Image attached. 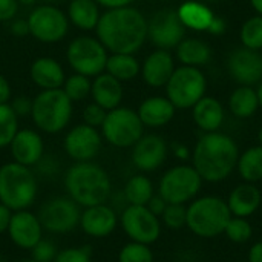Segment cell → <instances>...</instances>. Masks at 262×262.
Masks as SVG:
<instances>
[{
  "label": "cell",
  "instance_id": "cell-14",
  "mask_svg": "<svg viewBox=\"0 0 262 262\" xmlns=\"http://www.w3.org/2000/svg\"><path fill=\"white\" fill-rule=\"evenodd\" d=\"M103 141L101 132L97 127L81 123L69 129L64 135L63 149L74 163H84L92 161L100 154Z\"/></svg>",
  "mask_w": 262,
  "mask_h": 262
},
{
  "label": "cell",
  "instance_id": "cell-19",
  "mask_svg": "<svg viewBox=\"0 0 262 262\" xmlns=\"http://www.w3.org/2000/svg\"><path fill=\"white\" fill-rule=\"evenodd\" d=\"M229 72L243 86H252L262 80V55L249 48L235 49L227 61Z\"/></svg>",
  "mask_w": 262,
  "mask_h": 262
},
{
  "label": "cell",
  "instance_id": "cell-47",
  "mask_svg": "<svg viewBox=\"0 0 262 262\" xmlns=\"http://www.w3.org/2000/svg\"><path fill=\"white\" fill-rule=\"evenodd\" d=\"M146 207L154 213V215H157L158 218L163 215V212L166 210V207H167V203L157 193V195H154L152 198H150V201L146 204Z\"/></svg>",
  "mask_w": 262,
  "mask_h": 262
},
{
  "label": "cell",
  "instance_id": "cell-58",
  "mask_svg": "<svg viewBox=\"0 0 262 262\" xmlns=\"http://www.w3.org/2000/svg\"><path fill=\"white\" fill-rule=\"evenodd\" d=\"M41 2H45V3H58V2H61V0H41Z\"/></svg>",
  "mask_w": 262,
  "mask_h": 262
},
{
  "label": "cell",
  "instance_id": "cell-24",
  "mask_svg": "<svg viewBox=\"0 0 262 262\" xmlns=\"http://www.w3.org/2000/svg\"><path fill=\"white\" fill-rule=\"evenodd\" d=\"M124 95V89L120 80L114 78L107 72H101L94 77L91 86V97L92 101L101 106L104 111H112L120 106Z\"/></svg>",
  "mask_w": 262,
  "mask_h": 262
},
{
  "label": "cell",
  "instance_id": "cell-57",
  "mask_svg": "<svg viewBox=\"0 0 262 262\" xmlns=\"http://www.w3.org/2000/svg\"><path fill=\"white\" fill-rule=\"evenodd\" d=\"M258 141H259V146H262V127L259 129V132H258Z\"/></svg>",
  "mask_w": 262,
  "mask_h": 262
},
{
  "label": "cell",
  "instance_id": "cell-35",
  "mask_svg": "<svg viewBox=\"0 0 262 262\" xmlns=\"http://www.w3.org/2000/svg\"><path fill=\"white\" fill-rule=\"evenodd\" d=\"M91 86H92V81L89 77L81 75V74H72L71 77L64 80V84L61 89L72 103H77V101L84 100L88 95H91Z\"/></svg>",
  "mask_w": 262,
  "mask_h": 262
},
{
  "label": "cell",
  "instance_id": "cell-29",
  "mask_svg": "<svg viewBox=\"0 0 262 262\" xmlns=\"http://www.w3.org/2000/svg\"><path fill=\"white\" fill-rule=\"evenodd\" d=\"M121 192H123L127 204L146 206L150 201V198L155 195V187H154V183L150 181V178L141 172V173L132 175L126 181Z\"/></svg>",
  "mask_w": 262,
  "mask_h": 262
},
{
  "label": "cell",
  "instance_id": "cell-9",
  "mask_svg": "<svg viewBox=\"0 0 262 262\" xmlns=\"http://www.w3.org/2000/svg\"><path fill=\"white\" fill-rule=\"evenodd\" d=\"M107 57L109 54L103 43L97 37L89 35L75 37L66 49V60L72 71L89 78L104 72Z\"/></svg>",
  "mask_w": 262,
  "mask_h": 262
},
{
  "label": "cell",
  "instance_id": "cell-1",
  "mask_svg": "<svg viewBox=\"0 0 262 262\" xmlns=\"http://www.w3.org/2000/svg\"><path fill=\"white\" fill-rule=\"evenodd\" d=\"M95 32L107 52L135 54L147 40V20L134 6L106 9Z\"/></svg>",
  "mask_w": 262,
  "mask_h": 262
},
{
  "label": "cell",
  "instance_id": "cell-48",
  "mask_svg": "<svg viewBox=\"0 0 262 262\" xmlns=\"http://www.w3.org/2000/svg\"><path fill=\"white\" fill-rule=\"evenodd\" d=\"M11 216H12V210H9L6 206H3L0 203V235H3V233L8 232Z\"/></svg>",
  "mask_w": 262,
  "mask_h": 262
},
{
  "label": "cell",
  "instance_id": "cell-17",
  "mask_svg": "<svg viewBox=\"0 0 262 262\" xmlns=\"http://www.w3.org/2000/svg\"><path fill=\"white\" fill-rule=\"evenodd\" d=\"M6 233L17 249L29 252L43 238L45 230L37 213L31 212L29 209H25L12 212Z\"/></svg>",
  "mask_w": 262,
  "mask_h": 262
},
{
  "label": "cell",
  "instance_id": "cell-20",
  "mask_svg": "<svg viewBox=\"0 0 262 262\" xmlns=\"http://www.w3.org/2000/svg\"><path fill=\"white\" fill-rule=\"evenodd\" d=\"M9 152L12 161L26 167H34L45 155V141L38 130L29 127L18 129L9 144Z\"/></svg>",
  "mask_w": 262,
  "mask_h": 262
},
{
  "label": "cell",
  "instance_id": "cell-33",
  "mask_svg": "<svg viewBox=\"0 0 262 262\" xmlns=\"http://www.w3.org/2000/svg\"><path fill=\"white\" fill-rule=\"evenodd\" d=\"M229 107L232 114L238 118H249L255 115L259 107L256 91L252 86H239L230 95Z\"/></svg>",
  "mask_w": 262,
  "mask_h": 262
},
{
  "label": "cell",
  "instance_id": "cell-2",
  "mask_svg": "<svg viewBox=\"0 0 262 262\" xmlns=\"http://www.w3.org/2000/svg\"><path fill=\"white\" fill-rule=\"evenodd\" d=\"M190 158L203 181L221 183L236 169L239 149L232 137L221 132H207L198 140Z\"/></svg>",
  "mask_w": 262,
  "mask_h": 262
},
{
  "label": "cell",
  "instance_id": "cell-3",
  "mask_svg": "<svg viewBox=\"0 0 262 262\" xmlns=\"http://www.w3.org/2000/svg\"><path fill=\"white\" fill-rule=\"evenodd\" d=\"M66 195L81 209L109 203L112 181L109 173L94 161L74 163L63 175Z\"/></svg>",
  "mask_w": 262,
  "mask_h": 262
},
{
  "label": "cell",
  "instance_id": "cell-61",
  "mask_svg": "<svg viewBox=\"0 0 262 262\" xmlns=\"http://www.w3.org/2000/svg\"><path fill=\"white\" fill-rule=\"evenodd\" d=\"M0 262H6V261H5V259H0Z\"/></svg>",
  "mask_w": 262,
  "mask_h": 262
},
{
  "label": "cell",
  "instance_id": "cell-28",
  "mask_svg": "<svg viewBox=\"0 0 262 262\" xmlns=\"http://www.w3.org/2000/svg\"><path fill=\"white\" fill-rule=\"evenodd\" d=\"M178 17L186 28L193 31H209L215 15L213 12L201 2H186L178 8Z\"/></svg>",
  "mask_w": 262,
  "mask_h": 262
},
{
  "label": "cell",
  "instance_id": "cell-38",
  "mask_svg": "<svg viewBox=\"0 0 262 262\" xmlns=\"http://www.w3.org/2000/svg\"><path fill=\"white\" fill-rule=\"evenodd\" d=\"M241 41L244 48L253 51L262 49V15H255L243 25Z\"/></svg>",
  "mask_w": 262,
  "mask_h": 262
},
{
  "label": "cell",
  "instance_id": "cell-45",
  "mask_svg": "<svg viewBox=\"0 0 262 262\" xmlns=\"http://www.w3.org/2000/svg\"><path fill=\"white\" fill-rule=\"evenodd\" d=\"M18 0H0V21H11L18 12Z\"/></svg>",
  "mask_w": 262,
  "mask_h": 262
},
{
  "label": "cell",
  "instance_id": "cell-10",
  "mask_svg": "<svg viewBox=\"0 0 262 262\" xmlns=\"http://www.w3.org/2000/svg\"><path fill=\"white\" fill-rule=\"evenodd\" d=\"M167 98L177 109L193 107L206 92V77L198 68H177L166 84Z\"/></svg>",
  "mask_w": 262,
  "mask_h": 262
},
{
  "label": "cell",
  "instance_id": "cell-56",
  "mask_svg": "<svg viewBox=\"0 0 262 262\" xmlns=\"http://www.w3.org/2000/svg\"><path fill=\"white\" fill-rule=\"evenodd\" d=\"M256 95H258V101H259V106L262 107V81L259 83V88L256 89Z\"/></svg>",
  "mask_w": 262,
  "mask_h": 262
},
{
  "label": "cell",
  "instance_id": "cell-30",
  "mask_svg": "<svg viewBox=\"0 0 262 262\" xmlns=\"http://www.w3.org/2000/svg\"><path fill=\"white\" fill-rule=\"evenodd\" d=\"M177 57L183 63V66H203L209 63L212 57L210 46L198 38H184L177 46Z\"/></svg>",
  "mask_w": 262,
  "mask_h": 262
},
{
  "label": "cell",
  "instance_id": "cell-22",
  "mask_svg": "<svg viewBox=\"0 0 262 262\" xmlns=\"http://www.w3.org/2000/svg\"><path fill=\"white\" fill-rule=\"evenodd\" d=\"M175 71L173 58L169 51L157 49L149 54L141 66L143 80L152 88L166 86Z\"/></svg>",
  "mask_w": 262,
  "mask_h": 262
},
{
  "label": "cell",
  "instance_id": "cell-40",
  "mask_svg": "<svg viewBox=\"0 0 262 262\" xmlns=\"http://www.w3.org/2000/svg\"><path fill=\"white\" fill-rule=\"evenodd\" d=\"M54 262H92V250L89 246L66 247L58 250Z\"/></svg>",
  "mask_w": 262,
  "mask_h": 262
},
{
  "label": "cell",
  "instance_id": "cell-11",
  "mask_svg": "<svg viewBox=\"0 0 262 262\" xmlns=\"http://www.w3.org/2000/svg\"><path fill=\"white\" fill-rule=\"evenodd\" d=\"M81 207L74 203L68 195L52 196L46 200L37 216L43 226V230L51 235H66L78 227Z\"/></svg>",
  "mask_w": 262,
  "mask_h": 262
},
{
  "label": "cell",
  "instance_id": "cell-42",
  "mask_svg": "<svg viewBox=\"0 0 262 262\" xmlns=\"http://www.w3.org/2000/svg\"><path fill=\"white\" fill-rule=\"evenodd\" d=\"M37 177L46 178V180H54L55 177L60 175V161L54 155H43L41 160L32 167Z\"/></svg>",
  "mask_w": 262,
  "mask_h": 262
},
{
  "label": "cell",
  "instance_id": "cell-60",
  "mask_svg": "<svg viewBox=\"0 0 262 262\" xmlns=\"http://www.w3.org/2000/svg\"><path fill=\"white\" fill-rule=\"evenodd\" d=\"M203 2H218V0H203Z\"/></svg>",
  "mask_w": 262,
  "mask_h": 262
},
{
  "label": "cell",
  "instance_id": "cell-6",
  "mask_svg": "<svg viewBox=\"0 0 262 262\" xmlns=\"http://www.w3.org/2000/svg\"><path fill=\"white\" fill-rule=\"evenodd\" d=\"M72 101L63 89L41 91L32 98L31 118L40 132L55 135L68 127L72 118Z\"/></svg>",
  "mask_w": 262,
  "mask_h": 262
},
{
  "label": "cell",
  "instance_id": "cell-39",
  "mask_svg": "<svg viewBox=\"0 0 262 262\" xmlns=\"http://www.w3.org/2000/svg\"><path fill=\"white\" fill-rule=\"evenodd\" d=\"M160 220H161V224L167 227L169 230H180L186 227L187 209L184 204H167Z\"/></svg>",
  "mask_w": 262,
  "mask_h": 262
},
{
  "label": "cell",
  "instance_id": "cell-25",
  "mask_svg": "<svg viewBox=\"0 0 262 262\" xmlns=\"http://www.w3.org/2000/svg\"><path fill=\"white\" fill-rule=\"evenodd\" d=\"M175 111L167 97H149L140 104L137 114L144 127H163L172 121Z\"/></svg>",
  "mask_w": 262,
  "mask_h": 262
},
{
  "label": "cell",
  "instance_id": "cell-31",
  "mask_svg": "<svg viewBox=\"0 0 262 262\" xmlns=\"http://www.w3.org/2000/svg\"><path fill=\"white\" fill-rule=\"evenodd\" d=\"M236 170L244 183L256 184L262 181V146H253L239 154Z\"/></svg>",
  "mask_w": 262,
  "mask_h": 262
},
{
  "label": "cell",
  "instance_id": "cell-34",
  "mask_svg": "<svg viewBox=\"0 0 262 262\" xmlns=\"http://www.w3.org/2000/svg\"><path fill=\"white\" fill-rule=\"evenodd\" d=\"M18 130V117L9 103L0 104V149L9 147Z\"/></svg>",
  "mask_w": 262,
  "mask_h": 262
},
{
  "label": "cell",
  "instance_id": "cell-46",
  "mask_svg": "<svg viewBox=\"0 0 262 262\" xmlns=\"http://www.w3.org/2000/svg\"><path fill=\"white\" fill-rule=\"evenodd\" d=\"M9 31L12 35L15 37H25L29 35V26H28V20L26 18H14L9 21Z\"/></svg>",
  "mask_w": 262,
  "mask_h": 262
},
{
  "label": "cell",
  "instance_id": "cell-8",
  "mask_svg": "<svg viewBox=\"0 0 262 262\" xmlns=\"http://www.w3.org/2000/svg\"><path fill=\"white\" fill-rule=\"evenodd\" d=\"M100 132L103 140L111 146L117 149H129L144 135V126L137 111L118 106L107 111Z\"/></svg>",
  "mask_w": 262,
  "mask_h": 262
},
{
  "label": "cell",
  "instance_id": "cell-51",
  "mask_svg": "<svg viewBox=\"0 0 262 262\" xmlns=\"http://www.w3.org/2000/svg\"><path fill=\"white\" fill-rule=\"evenodd\" d=\"M134 0H95L98 6H103L106 9H114V8H123V6H130Z\"/></svg>",
  "mask_w": 262,
  "mask_h": 262
},
{
  "label": "cell",
  "instance_id": "cell-37",
  "mask_svg": "<svg viewBox=\"0 0 262 262\" xmlns=\"http://www.w3.org/2000/svg\"><path fill=\"white\" fill-rule=\"evenodd\" d=\"M224 235L235 244H246L253 236V227H252L249 218L232 216L226 226Z\"/></svg>",
  "mask_w": 262,
  "mask_h": 262
},
{
  "label": "cell",
  "instance_id": "cell-41",
  "mask_svg": "<svg viewBox=\"0 0 262 262\" xmlns=\"http://www.w3.org/2000/svg\"><path fill=\"white\" fill-rule=\"evenodd\" d=\"M29 252H31V259H34L35 262H54L58 253V249L51 239L41 238Z\"/></svg>",
  "mask_w": 262,
  "mask_h": 262
},
{
  "label": "cell",
  "instance_id": "cell-63",
  "mask_svg": "<svg viewBox=\"0 0 262 262\" xmlns=\"http://www.w3.org/2000/svg\"><path fill=\"white\" fill-rule=\"evenodd\" d=\"M155 262H157V261H155Z\"/></svg>",
  "mask_w": 262,
  "mask_h": 262
},
{
  "label": "cell",
  "instance_id": "cell-7",
  "mask_svg": "<svg viewBox=\"0 0 262 262\" xmlns=\"http://www.w3.org/2000/svg\"><path fill=\"white\" fill-rule=\"evenodd\" d=\"M203 178L193 166L178 164L167 169L158 181V195L167 204L187 206L203 189Z\"/></svg>",
  "mask_w": 262,
  "mask_h": 262
},
{
  "label": "cell",
  "instance_id": "cell-52",
  "mask_svg": "<svg viewBox=\"0 0 262 262\" xmlns=\"http://www.w3.org/2000/svg\"><path fill=\"white\" fill-rule=\"evenodd\" d=\"M247 262H262V241L255 243L249 250V261Z\"/></svg>",
  "mask_w": 262,
  "mask_h": 262
},
{
  "label": "cell",
  "instance_id": "cell-16",
  "mask_svg": "<svg viewBox=\"0 0 262 262\" xmlns=\"http://www.w3.org/2000/svg\"><path fill=\"white\" fill-rule=\"evenodd\" d=\"M120 224V213L109 204H95L81 209L78 227L81 232L95 239L111 236Z\"/></svg>",
  "mask_w": 262,
  "mask_h": 262
},
{
  "label": "cell",
  "instance_id": "cell-18",
  "mask_svg": "<svg viewBox=\"0 0 262 262\" xmlns=\"http://www.w3.org/2000/svg\"><path fill=\"white\" fill-rule=\"evenodd\" d=\"M167 143L160 135H143L132 146V164L143 173L160 169L167 158Z\"/></svg>",
  "mask_w": 262,
  "mask_h": 262
},
{
  "label": "cell",
  "instance_id": "cell-12",
  "mask_svg": "<svg viewBox=\"0 0 262 262\" xmlns=\"http://www.w3.org/2000/svg\"><path fill=\"white\" fill-rule=\"evenodd\" d=\"M29 35L41 43H58L69 31L68 15L51 3L35 6L28 15Z\"/></svg>",
  "mask_w": 262,
  "mask_h": 262
},
{
  "label": "cell",
  "instance_id": "cell-53",
  "mask_svg": "<svg viewBox=\"0 0 262 262\" xmlns=\"http://www.w3.org/2000/svg\"><path fill=\"white\" fill-rule=\"evenodd\" d=\"M224 29H226L224 21H223L221 18L215 17L213 21H212V25H210V28H209V32H212V34H221Z\"/></svg>",
  "mask_w": 262,
  "mask_h": 262
},
{
  "label": "cell",
  "instance_id": "cell-49",
  "mask_svg": "<svg viewBox=\"0 0 262 262\" xmlns=\"http://www.w3.org/2000/svg\"><path fill=\"white\" fill-rule=\"evenodd\" d=\"M11 95H12V91H11V84L9 81L0 74V104H5V103H9L11 101Z\"/></svg>",
  "mask_w": 262,
  "mask_h": 262
},
{
  "label": "cell",
  "instance_id": "cell-62",
  "mask_svg": "<svg viewBox=\"0 0 262 262\" xmlns=\"http://www.w3.org/2000/svg\"><path fill=\"white\" fill-rule=\"evenodd\" d=\"M160 2H167V0H160Z\"/></svg>",
  "mask_w": 262,
  "mask_h": 262
},
{
  "label": "cell",
  "instance_id": "cell-32",
  "mask_svg": "<svg viewBox=\"0 0 262 262\" xmlns=\"http://www.w3.org/2000/svg\"><path fill=\"white\" fill-rule=\"evenodd\" d=\"M104 72L123 83L134 80L141 72V66L134 54H111L107 57Z\"/></svg>",
  "mask_w": 262,
  "mask_h": 262
},
{
  "label": "cell",
  "instance_id": "cell-26",
  "mask_svg": "<svg viewBox=\"0 0 262 262\" xmlns=\"http://www.w3.org/2000/svg\"><path fill=\"white\" fill-rule=\"evenodd\" d=\"M193 121L196 126L207 132H218L224 121V109L223 104L212 98V97H203L193 107Z\"/></svg>",
  "mask_w": 262,
  "mask_h": 262
},
{
  "label": "cell",
  "instance_id": "cell-59",
  "mask_svg": "<svg viewBox=\"0 0 262 262\" xmlns=\"http://www.w3.org/2000/svg\"><path fill=\"white\" fill-rule=\"evenodd\" d=\"M20 262H35L34 261V259H31V258H29V259H21V261Z\"/></svg>",
  "mask_w": 262,
  "mask_h": 262
},
{
  "label": "cell",
  "instance_id": "cell-55",
  "mask_svg": "<svg viewBox=\"0 0 262 262\" xmlns=\"http://www.w3.org/2000/svg\"><path fill=\"white\" fill-rule=\"evenodd\" d=\"M37 3V0H18L20 6H34Z\"/></svg>",
  "mask_w": 262,
  "mask_h": 262
},
{
  "label": "cell",
  "instance_id": "cell-44",
  "mask_svg": "<svg viewBox=\"0 0 262 262\" xmlns=\"http://www.w3.org/2000/svg\"><path fill=\"white\" fill-rule=\"evenodd\" d=\"M12 111L15 112V115L20 117H31V111H32V98L26 97V95H18L15 97L11 103Z\"/></svg>",
  "mask_w": 262,
  "mask_h": 262
},
{
  "label": "cell",
  "instance_id": "cell-23",
  "mask_svg": "<svg viewBox=\"0 0 262 262\" xmlns=\"http://www.w3.org/2000/svg\"><path fill=\"white\" fill-rule=\"evenodd\" d=\"M29 77L41 91L61 89L66 80L63 66L52 57H38L31 63Z\"/></svg>",
  "mask_w": 262,
  "mask_h": 262
},
{
  "label": "cell",
  "instance_id": "cell-4",
  "mask_svg": "<svg viewBox=\"0 0 262 262\" xmlns=\"http://www.w3.org/2000/svg\"><path fill=\"white\" fill-rule=\"evenodd\" d=\"M38 196V178L32 167L15 161L0 166V203L9 210H25L34 206Z\"/></svg>",
  "mask_w": 262,
  "mask_h": 262
},
{
  "label": "cell",
  "instance_id": "cell-54",
  "mask_svg": "<svg viewBox=\"0 0 262 262\" xmlns=\"http://www.w3.org/2000/svg\"><path fill=\"white\" fill-rule=\"evenodd\" d=\"M250 3H252V6H253V9L262 15V0H250Z\"/></svg>",
  "mask_w": 262,
  "mask_h": 262
},
{
  "label": "cell",
  "instance_id": "cell-36",
  "mask_svg": "<svg viewBox=\"0 0 262 262\" xmlns=\"http://www.w3.org/2000/svg\"><path fill=\"white\" fill-rule=\"evenodd\" d=\"M118 262H155L150 246L129 241L118 252Z\"/></svg>",
  "mask_w": 262,
  "mask_h": 262
},
{
  "label": "cell",
  "instance_id": "cell-13",
  "mask_svg": "<svg viewBox=\"0 0 262 262\" xmlns=\"http://www.w3.org/2000/svg\"><path fill=\"white\" fill-rule=\"evenodd\" d=\"M120 226L130 241L147 246L155 244L160 239L163 230L161 220L146 206L127 204L120 212Z\"/></svg>",
  "mask_w": 262,
  "mask_h": 262
},
{
  "label": "cell",
  "instance_id": "cell-15",
  "mask_svg": "<svg viewBox=\"0 0 262 262\" xmlns=\"http://www.w3.org/2000/svg\"><path fill=\"white\" fill-rule=\"evenodd\" d=\"M186 35V26L181 23L175 9H161L147 21V38L158 49L177 48Z\"/></svg>",
  "mask_w": 262,
  "mask_h": 262
},
{
  "label": "cell",
  "instance_id": "cell-50",
  "mask_svg": "<svg viewBox=\"0 0 262 262\" xmlns=\"http://www.w3.org/2000/svg\"><path fill=\"white\" fill-rule=\"evenodd\" d=\"M172 150H173V155H175L180 161H187V160L192 157L189 147H187L186 144H183V143H173Z\"/></svg>",
  "mask_w": 262,
  "mask_h": 262
},
{
  "label": "cell",
  "instance_id": "cell-43",
  "mask_svg": "<svg viewBox=\"0 0 262 262\" xmlns=\"http://www.w3.org/2000/svg\"><path fill=\"white\" fill-rule=\"evenodd\" d=\"M106 114H107V111H104L101 106H98V104H95L92 101L83 111V123L88 124V126L100 129L103 121H104V118H106Z\"/></svg>",
  "mask_w": 262,
  "mask_h": 262
},
{
  "label": "cell",
  "instance_id": "cell-5",
  "mask_svg": "<svg viewBox=\"0 0 262 262\" xmlns=\"http://www.w3.org/2000/svg\"><path fill=\"white\" fill-rule=\"evenodd\" d=\"M186 227L198 238L212 239L224 233L232 213L226 200L216 195H203L192 200L187 206Z\"/></svg>",
  "mask_w": 262,
  "mask_h": 262
},
{
  "label": "cell",
  "instance_id": "cell-27",
  "mask_svg": "<svg viewBox=\"0 0 262 262\" xmlns=\"http://www.w3.org/2000/svg\"><path fill=\"white\" fill-rule=\"evenodd\" d=\"M66 15L69 23L75 28L81 31H92L98 25L101 11L95 0H71Z\"/></svg>",
  "mask_w": 262,
  "mask_h": 262
},
{
  "label": "cell",
  "instance_id": "cell-21",
  "mask_svg": "<svg viewBox=\"0 0 262 262\" xmlns=\"http://www.w3.org/2000/svg\"><path fill=\"white\" fill-rule=\"evenodd\" d=\"M226 203L232 216L250 218L261 207L262 192L256 184L243 183L230 192Z\"/></svg>",
  "mask_w": 262,
  "mask_h": 262
}]
</instances>
